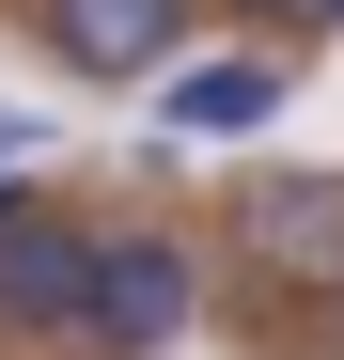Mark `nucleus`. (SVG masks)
Listing matches in <instances>:
<instances>
[{
    "instance_id": "3",
    "label": "nucleus",
    "mask_w": 344,
    "mask_h": 360,
    "mask_svg": "<svg viewBox=\"0 0 344 360\" xmlns=\"http://www.w3.org/2000/svg\"><path fill=\"white\" fill-rule=\"evenodd\" d=\"M32 32H47V63H63V79L126 94V79H157L172 47H188V0H32Z\"/></svg>"
},
{
    "instance_id": "8",
    "label": "nucleus",
    "mask_w": 344,
    "mask_h": 360,
    "mask_svg": "<svg viewBox=\"0 0 344 360\" xmlns=\"http://www.w3.org/2000/svg\"><path fill=\"white\" fill-rule=\"evenodd\" d=\"M0 157H47V110H0Z\"/></svg>"
},
{
    "instance_id": "2",
    "label": "nucleus",
    "mask_w": 344,
    "mask_h": 360,
    "mask_svg": "<svg viewBox=\"0 0 344 360\" xmlns=\"http://www.w3.org/2000/svg\"><path fill=\"white\" fill-rule=\"evenodd\" d=\"M235 251L282 297H329L344 282V172H251L235 188Z\"/></svg>"
},
{
    "instance_id": "9",
    "label": "nucleus",
    "mask_w": 344,
    "mask_h": 360,
    "mask_svg": "<svg viewBox=\"0 0 344 360\" xmlns=\"http://www.w3.org/2000/svg\"><path fill=\"white\" fill-rule=\"evenodd\" d=\"M329 345H344V282H329Z\"/></svg>"
},
{
    "instance_id": "5",
    "label": "nucleus",
    "mask_w": 344,
    "mask_h": 360,
    "mask_svg": "<svg viewBox=\"0 0 344 360\" xmlns=\"http://www.w3.org/2000/svg\"><path fill=\"white\" fill-rule=\"evenodd\" d=\"M79 297H94V219H47L32 204L16 235H0V329H32V345L63 329L79 345Z\"/></svg>"
},
{
    "instance_id": "7",
    "label": "nucleus",
    "mask_w": 344,
    "mask_h": 360,
    "mask_svg": "<svg viewBox=\"0 0 344 360\" xmlns=\"http://www.w3.org/2000/svg\"><path fill=\"white\" fill-rule=\"evenodd\" d=\"M32 219V157H0V235H16Z\"/></svg>"
},
{
    "instance_id": "4",
    "label": "nucleus",
    "mask_w": 344,
    "mask_h": 360,
    "mask_svg": "<svg viewBox=\"0 0 344 360\" xmlns=\"http://www.w3.org/2000/svg\"><path fill=\"white\" fill-rule=\"evenodd\" d=\"M282 94L298 79H282L266 47H172L157 63V126L172 141H251V126H282Z\"/></svg>"
},
{
    "instance_id": "1",
    "label": "nucleus",
    "mask_w": 344,
    "mask_h": 360,
    "mask_svg": "<svg viewBox=\"0 0 344 360\" xmlns=\"http://www.w3.org/2000/svg\"><path fill=\"white\" fill-rule=\"evenodd\" d=\"M188 235H94V297H79V345L94 360H157V345H188Z\"/></svg>"
},
{
    "instance_id": "6",
    "label": "nucleus",
    "mask_w": 344,
    "mask_h": 360,
    "mask_svg": "<svg viewBox=\"0 0 344 360\" xmlns=\"http://www.w3.org/2000/svg\"><path fill=\"white\" fill-rule=\"evenodd\" d=\"M266 32H344V0H251Z\"/></svg>"
}]
</instances>
